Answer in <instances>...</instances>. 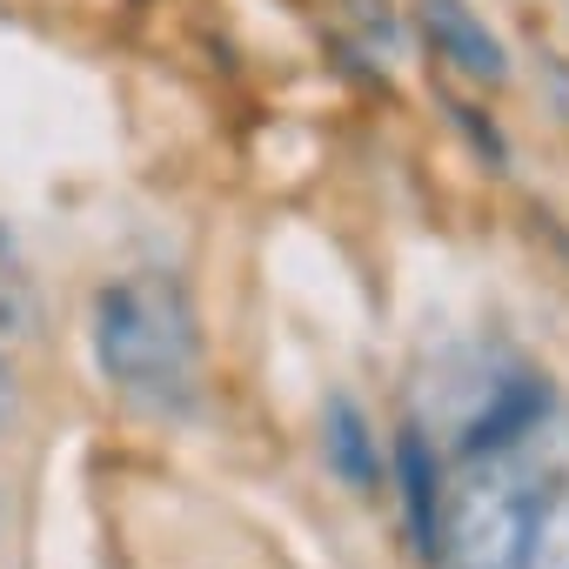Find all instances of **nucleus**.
<instances>
[{
    "mask_svg": "<svg viewBox=\"0 0 569 569\" xmlns=\"http://www.w3.org/2000/svg\"><path fill=\"white\" fill-rule=\"evenodd\" d=\"M522 569H569V482L536 502V522H529V542H522Z\"/></svg>",
    "mask_w": 569,
    "mask_h": 569,
    "instance_id": "6e6552de",
    "label": "nucleus"
},
{
    "mask_svg": "<svg viewBox=\"0 0 569 569\" xmlns=\"http://www.w3.org/2000/svg\"><path fill=\"white\" fill-rule=\"evenodd\" d=\"M34 329H41V289H34V274H28L21 241L8 234V221H0V336L28 342Z\"/></svg>",
    "mask_w": 569,
    "mask_h": 569,
    "instance_id": "0eeeda50",
    "label": "nucleus"
},
{
    "mask_svg": "<svg viewBox=\"0 0 569 569\" xmlns=\"http://www.w3.org/2000/svg\"><path fill=\"white\" fill-rule=\"evenodd\" d=\"M14 416V369H8V356H0V422Z\"/></svg>",
    "mask_w": 569,
    "mask_h": 569,
    "instance_id": "1a4fd4ad",
    "label": "nucleus"
},
{
    "mask_svg": "<svg viewBox=\"0 0 569 569\" xmlns=\"http://www.w3.org/2000/svg\"><path fill=\"white\" fill-rule=\"evenodd\" d=\"M542 416H549V382L529 376V369H509V376H496V382L482 389V402H476V416L462 422L456 449H462V456H502V449H522V436H529Z\"/></svg>",
    "mask_w": 569,
    "mask_h": 569,
    "instance_id": "7ed1b4c3",
    "label": "nucleus"
},
{
    "mask_svg": "<svg viewBox=\"0 0 569 569\" xmlns=\"http://www.w3.org/2000/svg\"><path fill=\"white\" fill-rule=\"evenodd\" d=\"M94 369L114 396L148 416H188L201 396V329L181 281L161 268L114 274L88 316Z\"/></svg>",
    "mask_w": 569,
    "mask_h": 569,
    "instance_id": "f257e3e1",
    "label": "nucleus"
},
{
    "mask_svg": "<svg viewBox=\"0 0 569 569\" xmlns=\"http://www.w3.org/2000/svg\"><path fill=\"white\" fill-rule=\"evenodd\" d=\"M416 21H422V34H429V48H436V61L442 68H456L462 81H502L509 74V54H502V41L489 34V21L469 8V0H416Z\"/></svg>",
    "mask_w": 569,
    "mask_h": 569,
    "instance_id": "20e7f679",
    "label": "nucleus"
},
{
    "mask_svg": "<svg viewBox=\"0 0 569 569\" xmlns=\"http://www.w3.org/2000/svg\"><path fill=\"white\" fill-rule=\"evenodd\" d=\"M536 476L516 449L502 456H462V476L442 489V569H522V542L536 522Z\"/></svg>",
    "mask_w": 569,
    "mask_h": 569,
    "instance_id": "f03ea898",
    "label": "nucleus"
},
{
    "mask_svg": "<svg viewBox=\"0 0 569 569\" xmlns=\"http://www.w3.org/2000/svg\"><path fill=\"white\" fill-rule=\"evenodd\" d=\"M396 482H402V522H409V542H416L422 562H436L442 489H449V476H442V462H436V449H429L422 429H402V436H396Z\"/></svg>",
    "mask_w": 569,
    "mask_h": 569,
    "instance_id": "39448f33",
    "label": "nucleus"
},
{
    "mask_svg": "<svg viewBox=\"0 0 569 569\" xmlns=\"http://www.w3.org/2000/svg\"><path fill=\"white\" fill-rule=\"evenodd\" d=\"M322 456H329V476H342L356 496H369L382 482V442H376L369 416L349 396H336L329 416H322Z\"/></svg>",
    "mask_w": 569,
    "mask_h": 569,
    "instance_id": "423d86ee",
    "label": "nucleus"
}]
</instances>
